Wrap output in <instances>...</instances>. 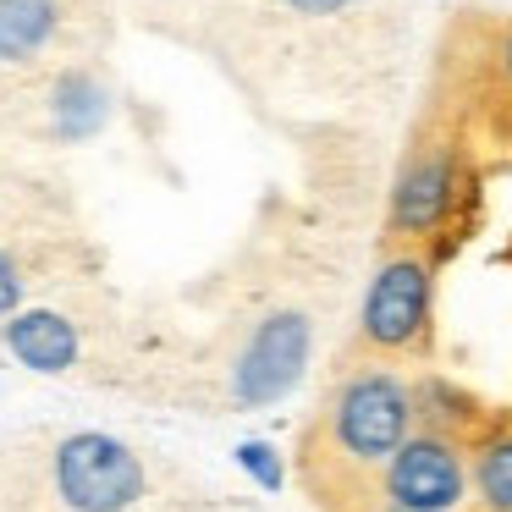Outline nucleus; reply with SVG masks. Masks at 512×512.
Wrapping results in <instances>:
<instances>
[{"instance_id":"f257e3e1","label":"nucleus","mask_w":512,"mask_h":512,"mask_svg":"<svg viewBox=\"0 0 512 512\" xmlns=\"http://www.w3.org/2000/svg\"><path fill=\"white\" fill-rule=\"evenodd\" d=\"M424 369L336 358L314 413L292 446V474L314 512H358L419 419Z\"/></svg>"},{"instance_id":"f03ea898","label":"nucleus","mask_w":512,"mask_h":512,"mask_svg":"<svg viewBox=\"0 0 512 512\" xmlns=\"http://www.w3.org/2000/svg\"><path fill=\"white\" fill-rule=\"evenodd\" d=\"M474 193H479L474 138L463 133V122L452 111H441L430 100L408 133L397 177H391L380 248H419V254H430L441 265L463 243L468 215H474Z\"/></svg>"},{"instance_id":"7ed1b4c3","label":"nucleus","mask_w":512,"mask_h":512,"mask_svg":"<svg viewBox=\"0 0 512 512\" xmlns=\"http://www.w3.org/2000/svg\"><path fill=\"white\" fill-rule=\"evenodd\" d=\"M490 402L463 391L457 380L424 369L419 375V419L408 441L375 479L358 512H474L468 496V441Z\"/></svg>"},{"instance_id":"20e7f679","label":"nucleus","mask_w":512,"mask_h":512,"mask_svg":"<svg viewBox=\"0 0 512 512\" xmlns=\"http://www.w3.org/2000/svg\"><path fill=\"white\" fill-rule=\"evenodd\" d=\"M435 265L419 248H380V265L364 287L353 336L342 358L364 364H397V369H430L435 358Z\"/></svg>"},{"instance_id":"39448f33","label":"nucleus","mask_w":512,"mask_h":512,"mask_svg":"<svg viewBox=\"0 0 512 512\" xmlns=\"http://www.w3.org/2000/svg\"><path fill=\"white\" fill-rule=\"evenodd\" d=\"M56 490L78 512H127L144 490V463L111 435H72L56 452Z\"/></svg>"},{"instance_id":"423d86ee","label":"nucleus","mask_w":512,"mask_h":512,"mask_svg":"<svg viewBox=\"0 0 512 512\" xmlns=\"http://www.w3.org/2000/svg\"><path fill=\"white\" fill-rule=\"evenodd\" d=\"M0 342L34 375H67L83 358V331L61 309H17L12 320L0 325Z\"/></svg>"},{"instance_id":"0eeeda50","label":"nucleus","mask_w":512,"mask_h":512,"mask_svg":"<svg viewBox=\"0 0 512 512\" xmlns=\"http://www.w3.org/2000/svg\"><path fill=\"white\" fill-rule=\"evenodd\" d=\"M468 496L474 512H512V408H485L468 441Z\"/></svg>"},{"instance_id":"6e6552de","label":"nucleus","mask_w":512,"mask_h":512,"mask_svg":"<svg viewBox=\"0 0 512 512\" xmlns=\"http://www.w3.org/2000/svg\"><path fill=\"white\" fill-rule=\"evenodd\" d=\"M67 17V0H0V67H39Z\"/></svg>"},{"instance_id":"1a4fd4ad","label":"nucleus","mask_w":512,"mask_h":512,"mask_svg":"<svg viewBox=\"0 0 512 512\" xmlns=\"http://www.w3.org/2000/svg\"><path fill=\"white\" fill-rule=\"evenodd\" d=\"M28 287H34V281H28V265H23V259H17L6 243H0V325L23 309Z\"/></svg>"},{"instance_id":"9d476101","label":"nucleus","mask_w":512,"mask_h":512,"mask_svg":"<svg viewBox=\"0 0 512 512\" xmlns=\"http://www.w3.org/2000/svg\"><path fill=\"white\" fill-rule=\"evenodd\" d=\"M292 17H342L353 12V6H364V0H281Z\"/></svg>"},{"instance_id":"9b49d317","label":"nucleus","mask_w":512,"mask_h":512,"mask_svg":"<svg viewBox=\"0 0 512 512\" xmlns=\"http://www.w3.org/2000/svg\"><path fill=\"white\" fill-rule=\"evenodd\" d=\"M243 463H248V468H254V474H259V479H265V485H276V479H281V474H276V468H270V452H265V446H248V452H243Z\"/></svg>"}]
</instances>
